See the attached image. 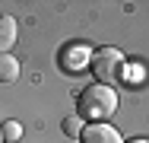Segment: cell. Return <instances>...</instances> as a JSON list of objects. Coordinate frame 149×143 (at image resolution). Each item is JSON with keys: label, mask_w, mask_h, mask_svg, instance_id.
<instances>
[{"label": "cell", "mask_w": 149, "mask_h": 143, "mask_svg": "<svg viewBox=\"0 0 149 143\" xmlns=\"http://www.w3.org/2000/svg\"><path fill=\"white\" fill-rule=\"evenodd\" d=\"M120 83H127V86H143V83H146V67H143V64H124Z\"/></svg>", "instance_id": "52a82bcc"}, {"label": "cell", "mask_w": 149, "mask_h": 143, "mask_svg": "<svg viewBox=\"0 0 149 143\" xmlns=\"http://www.w3.org/2000/svg\"><path fill=\"white\" fill-rule=\"evenodd\" d=\"M19 73H22V64H19V57L13 54H0V83L10 86L19 80Z\"/></svg>", "instance_id": "8992f818"}, {"label": "cell", "mask_w": 149, "mask_h": 143, "mask_svg": "<svg viewBox=\"0 0 149 143\" xmlns=\"http://www.w3.org/2000/svg\"><path fill=\"white\" fill-rule=\"evenodd\" d=\"M83 127H86V121H83L79 114H67V118L60 121V130H63L67 137H73V140H79V134H83Z\"/></svg>", "instance_id": "ba28073f"}, {"label": "cell", "mask_w": 149, "mask_h": 143, "mask_svg": "<svg viewBox=\"0 0 149 143\" xmlns=\"http://www.w3.org/2000/svg\"><path fill=\"white\" fill-rule=\"evenodd\" d=\"M124 64H127V57L120 48H111V45H105V48H98V51H92V60H89V70L95 73V80L102 86H111V83H120V73H124Z\"/></svg>", "instance_id": "7a4b0ae2"}, {"label": "cell", "mask_w": 149, "mask_h": 143, "mask_svg": "<svg viewBox=\"0 0 149 143\" xmlns=\"http://www.w3.org/2000/svg\"><path fill=\"white\" fill-rule=\"evenodd\" d=\"M127 143H149V140H143V137H140V140H127Z\"/></svg>", "instance_id": "30bf717a"}, {"label": "cell", "mask_w": 149, "mask_h": 143, "mask_svg": "<svg viewBox=\"0 0 149 143\" xmlns=\"http://www.w3.org/2000/svg\"><path fill=\"white\" fill-rule=\"evenodd\" d=\"M79 143H124V137L105 121V124H86L79 134Z\"/></svg>", "instance_id": "277c9868"}, {"label": "cell", "mask_w": 149, "mask_h": 143, "mask_svg": "<svg viewBox=\"0 0 149 143\" xmlns=\"http://www.w3.org/2000/svg\"><path fill=\"white\" fill-rule=\"evenodd\" d=\"M0 134H3V143H16L22 137V124L19 121H3L0 124Z\"/></svg>", "instance_id": "9c48e42d"}, {"label": "cell", "mask_w": 149, "mask_h": 143, "mask_svg": "<svg viewBox=\"0 0 149 143\" xmlns=\"http://www.w3.org/2000/svg\"><path fill=\"white\" fill-rule=\"evenodd\" d=\"M16 38H19V26H16V19L13 16H0V54H10V48L16 45Z\"/></svg>", "instance_id": "5b68a950"}, {"label": "cell", "mask_w": 149, "mask_h": 143, "mask_svg": "<svg viewBox=\"0 0 149 143\" xmlns=\"http://www.w3.org/2000/svg\"><path fill=\"white\" fill-rule=\"evenodd\" d=\"M118 111V92L114 86H102V83H92L79 92V108L76 114L89 124H105L111 114Z\"/></svg>", "instance_id": "6da1fadb"}, {"label": "cell", "mask_w": 149, "mask_h": 143, "mask_svg": "<svg viewBox=\"0 0 149 143\" xmlns=\"http://www.w3.org/2000/svg\"><path fill=\"white\" fill-rule=\"evenodd\" d=\"M92 60V48L86 41H70L63 51H60V67L67 70V73H79V70H86Z\"/></svg>", "instance_id": "3957f363"}, {"label": "cell", "mask_w": 149, "mask_h": 143, "mask_svg": "<svg viewBox=\"0 0 149 143\" xmlns=\"http://www.w3.org/2000/svg\"><path fill=\"white\" fill-rule=\"evenodd\" d=\"M0 143H3V134H0Z\"/></svg>", "instance_id": "8fae6325"}]
</instances>
